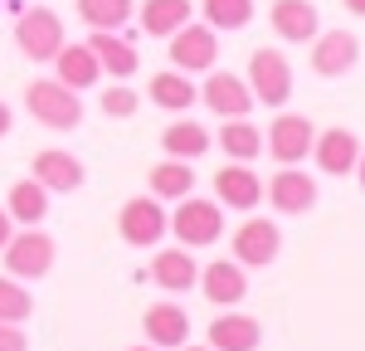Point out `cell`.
Instances as JSON below:
<instances>
[{
    "instance_id": "obj_1",
    "label": "cell",
    "mask_w": 365,
    "mask_h": 351,
    "mask_svg": "<svg viewBox=\"0 0 365 351\" xmlns=\"http://www.w3.org/2000/svg\"><path fill=\"white\" fill-rule=\"evenodd\" d=\"M25 108L29 117L39 122V127H49V132H73L78 122H83V98L73 93V88H63L58 78H34L25 88Z\"/></svg>"
},
{
    "instance_id": "obj_2",
    "label": "cell",
    "mask_w": 365,
    "mask_h": 351,
    "mask_svg": "<svg viewBox=\"0 0 365 351\" xmlns=\"http://www.w3.org/2000/svg\"><path fill=\"white\" fill-rule=\"evenodd\" d=\"M0 254H5V273H10V278H20V283H39V278H49V268H54L58 244L39 230V225H25L20 234L5 239Z\"/></svg>"
},
{
    "instance_id": "obj_3",
    "label": "cell",
    "mask_w": 365,
    "mask_h": 351,
    "mask_svg": "<svg viewBox=\"0 0 365 351\" xmlns=\"http://www.w3.org/2000/svg\"><path fill=\"white\" fill-rule=\"evenodd\" d=\"M166 230L180 239V249H210V244H220V234H225V205L185 195V200L170 210Z\"/></svg>"
},
{
    "instance_id": "obj_4",
    "label": "cell",
    "mask_w": 365,
    "mask_h": 351,
    "mask_svg": "<svg viewBox=\"0 0 365 351\" xmlns=\"http://www.w3.org/2000/svg\"><path fill=\"white\" fill-rule=\"evenodd\" d=\"M15 49L29 58V63H49V58L63 49V20L49 5H29L15 15Z\"/></svg>"
},
{
    "instance_id": "obj_5",
    "label": "cell",
    "mask_w": 365,
    "mask_h": 351,
    "mask_svg": "<svg viewBox=\"0 0 365 351\" xmlns=\"http://www.w3.org/2000/svg\"><path fill=\"white\" fill-rule=\"evenodd\" d=\"M244 83H249L253 103H263V108H287V98H292V63L282 49H253L249 54V73H244Z\"/></svg>"
},
{
    "instance_id": "obj_6",
    "label": "cell",
    "mask_w": 365,
    "mask_h": 351,
    "mask_svg": "<svg viewBox=\"0 0 365 351\" xmlns=\"http://www.w3.org/2000/svg\"><path fill=\"white\" fill-rule=\"evenodd\" d=\"M166 225H170V210L156 195H132L122 205V215H117V234L132 249H156L166 239Z\"/></svg>"
},
{
    "instance_id": "obj_7",
    "label": "cell",
    "mask_w": 365,
    "mask_h": 351,
    "mask_svg": "<svg viewBox=\"0 0 365 351\" xmlns=\"http://www.w3.org/2000/svg\"><path fill=\"white\" fill-rule=\"evenodd\" d=\"M312 137H317V127H312L302 113H282L273 117V127L263 132V146H268V156L278 161V166H302L312 156Z\"/></svg>"
},
{
    "instance_id": "obj_8",
    "label": "cell",
    "mask_w": 365,
    "mask_h": 351,
    "mask_svg": "<svg viewBox=\"0 0 365 351\" xmlns=\"http://www.w3.org/2000/svg\"><path fill=\"white\" fill-rule=\"evenodd\" d=\"M170 68H180V73H210L215 68V58H220V29L210 25H180L170 34Z\"/></svg>"
},
{
    "instance_id": "obj_9",
    "label": "cell",
    "mask_w": 365,
    "mask_h": 351,
    "mask_svg": "<svg viewBox=\"0 0 365 351\" xmlns=\"http://www.w3.org/2000/svg\"><path fill=\"white\" fill-rule=\"evenodd\" d=\"M229 249H234V259L244 263V268H268V263L282 254V230L273 225V220L253 215V220H244V225L234 230Z\"/></svg>"
},
{
    "instance_id": "obj_10",
    "label": "cell",
    "mask_w": 365,
    "mask_h": 351,
    "mask_svg": "<svg viewBox=\"0 0 365 351\" xmlns=\"http://www.w3.org/2000/svg\"><path fill=\"white\" fill-rule=\"evenodd\" d=\"M356 63H361V39L351 29H317V39H312V73L346 78Z\"/></svg>"
},
{
    "instance_id": "obj_11",
    "label": "cell",
    "mask_w": 365,
    "mask_h": 351,
    "mask_svg": "<svg viewBox=\"0 0 365 351\" xmlns=\"http://www.w3.org/2000/svg\"><path fill=\"white\" fill-rule=\"evenodd\" d=\"M200 103L220 117V122H225V117H249L253 113L249 83H244L239 73H229V68H210V73H205V83H200Z\"/></svg>"
},
{
    "instance_id": "obj_12",
    "label": "cell",
    "mask_w": 365,
    "mask_h": 351,
    "mask_svg": "<svg viewBox=\"0 0 365 351\" xmlns=\"http://www.w3.org/2000/svg\"><path fill=\"white\" fill-rule=\"evenodd\" d=\"M141 332H146V347L156 351H180L190 342V312L180 307V302H151L146 312H141Z\"/></svg>"
},
{
    "instance_id": "obj_13",
    "label": "cell",
    "mask_w": 365,
    "mask_h": 351,
    "mask_svg": "<svg viewBox=\"0 0 365 351\" xmlns=\"http://www.w3.org/2000/svg\"><path fill=\"white\" fill-rule=\"evenodd\" d=\"M195 288L215 302V307H239L244 297H249V273H244V263L239 259H215L200 268Z\"/></svg>"
},
{
    "instance_id": "obj_14",
    "label": "cell",
    "mask_w": 365,
    "mask_h": 351,
    "mask_svg": "<svg viewBox=\"0 0 365 351\" xmlns=\"http://www.w3.org/2000/svg\"><path fill=\"white\" fill-rule=\"evenodd\" d=\"M29 176H34L49 195H54V190H58V195L83 190V180H88V176H83V161H78L73 151H63V146H44V151L29 161Z\"/></svg>"
},
{
    "instance_id": "obj_15",
    "label": "cell",
    "mask_w": 365,
    "mask_h": 351,
    "mask_svg": "<svg viewBox=\"0 0 365 351\" xmlns=\"http://www.w3.org/2000/svg\"><path fill=\"white\" fill-rule=\"evenodd\" d=\"M312 156H317V171L322 176H351L356 171V156H361V137L351 127H327L312 137Z\"/></svg>"
},
{
    "instance_id": "obj_16",
    "label": "cell",
    "mask_w": 365,
    "mask_h": 351,
    "mask_svg": "<svg viewBox=\"0 0 365 351\" xmlns=\"http://www.w3.org/2000/svg\"><path fill=\"white\" fill-rule=\"evenodd\" d=\"M268 205L278 215H307L317 205V176L297 171V166H278L268 180Z\"/></svg>"
},
{
    "instance_id": "obj_17",
    "label": "cell",
    "mask_w": 365,
    "mask_h": 351,
    "mask_svg": "<svg viewBox=\"0 0 365 351\" xmlns=\"http://www.w3.org/2000/svg\"><path fill=\"white\" fill-rule=\"evenodd\" d=\"M215 200L225 210H258L263 200V176L253 171L249 161H229L225 171L215 176Z\"/></svg>"
},
{
    "instance_id": "obj_18",
    "label": "cell",
    "mask_w": 365,
    "mask_h": 351,
    "mask_svg": "<svg viewBox=\"0 0 365 351\" xmlns=\"http://www.w3.org/2000/svg\"><path fill=\"white\" fill-rule=\"evenodd\" d=\"M268 25H273V34H278L282 44H312L317 29H322V15H317L312 0H273Z\"/></svg>"
},
{
    "instance_id": "obj_19",
    "label": "cell",
    "mask_w": 365,
    "mask_h": 351,
    "mask_svg": "<svg viewBox=\"0 0 365 351\" xmlns=\"http://www.w3.org/2000/svg\"><path fill=\"white\" fill-rule=\"evenodd\" d=\"M263 347V322L249 312H220L210 322V351H258Z\"/></svg>"
},
{
    "instance_id": "obj_20",
    "label": "cell",
    "mask_w": 365,
    "mask_h": 351,
    "mask_svg": "<svg viewBox=\"0 0 365 351\" xmlns=\"http://www.w3.org/2000/svg\"><path fill=\"white\" fill-rule=\"evenodd\" d=\"M88 49L98 54V68H103V73H113V78H132V73L141 68L137 44H132V39H122L117 29H93V34H88Z\"/></svg>"
},
{
    "instance_id": "obj_21",
    "label": "cell",
    "mask_w": 365,
    "mask_h": 351,
    "mask_svg": "<svg viewBox=\"0 0 365 351\" xmlns=\"http://www.w3.org/2000/svg\"><path fill=\"white\" fill-rule=\"evenodd\" d=\"M49 63H54V78H58L63 88H73V93H83V88H93L98 78H103L98 54H93L88 44H68V39H63V49H58Z\"/></svg>"
},
{
    "instance_id": "obj_22",
    "label": "cell",
    "mask_w": 365,
    "mask_h": 351,
    "mask_svg": "<svg viewBox=\"0 0 365 351\" xmlns=\"http://www.w3.org/2000/svg\"><path fill=\"white\" fill-rule=\"evenodd\" d=\"M132 15L151 39H170L180 25L195 20V5L190 0H141V10H132Z\"/></svg>"
},
{
    "instance_id": "obj_23",
    "label": "cell",
    "mask_w": 365,
    "mask_h": 351,
    "mask_svg": "<svg viewBox=\"0 0 365 351\" xmlns=\"http://www.w3.org/2000/svg\"><path fill=\"white\" fill-rule=\"evenodd\" d=\"M195 278H200V263H195V254H185L180 244H175V249H161V254L151 259V283L161 292H190Z\"/></svg>"
},
{
    "instance_id": "obj_24",
    "label": "cell",
    "mask_w": 365,
    "mask_h": 351,
    "mask_svg": "<svg viewBox=\"0 0 365 351\" xmlns=\"http://www.w3.org/2000/svg\"><path fill=\"white\" fill-rule=\"evenodd\" d=\"M146 98H151L156 108H166V113H185L190 103H200V88L190 83V73H180V68H166V73H151V83H146Z\"/></svg>"
},
{
    "instance_id": "obj_25",
    "label": "cell",
    "mask_w": 365,
    "mask_h": 351,
    "mask_svg": "<svg viewBox=\"0 0 365 351\" xmlns=\"http://www.w3.org/2000/svg\"><path fill=\"white\" fill-rule=\"evenodd\" d=\"M146 185H151L156 200H185V195L195 190V171H190V161L166 156V161H156V166L146 171Z\"/></svg>"
},
{
    "instance_id": "obj_26",
    "label": "cell",
    "mask_w": 365,
    "mask_h": 351,
    "mask_svg": "<svg viewBox=\"0 0 365 351\" xmlns=\"http://www.w3.org/2000/svg\"><path fill=\"white\" fill-rule=\"evenodd\" d=\"M5 210H10L15 225H44V220H49V190H44L34 176H29V180H15L10 195H5Z\"/></svg>"
},
{
    "instance_id": "obj_27",
    "label": "cell",
    "mask_w": 365,
    "mask_h": 351,
    "mask_svg": "<svg viewBox=\"0 0 365 351\" xmlns=\"http://www.w3.org/2000/svg\"><path fill=\"white\" fill-rule=\"evenodd\" d=\"M161 146H166V156H180V161H195V156H205L210 146H215V137L200 127V122H190V117H175L166 132H161Z\"/></svg>"
},
{
    "instance_id": "obj_28",
    "label": "cell",
    "mask_w": 365,
    "mask_h": 351,
    "mask_svg": "<svg viewBox=\"0 0 365 351\" xmlns=\"http://www.w3.org/2000/svg\"><path fill=\"white\" fill-rule=\"evenodd\" d=\"M215 142L225 146L229 161H253V156L263 151V132L253 127L249 117H225V132H220Z\"/></svg>"
},
{
    "instance_id": "obj_29",
    "label": "cell",
    "mask_w": 365,
    "mask_h": 351,
    "mask_svg": "<svg viewBox=\"0 0 365 351\" xmlns=\"http://www.w3.org/2000/svg\"><path fill=\"white\" fill-rule=\"evenodd\" d=\"M73 5L88 29H122L137 10V0H73Z\"/></svg>"
},
{
    "instance_id": "obj_30",
    "label": "cell",
    "mask_w": 365,
    "mask_h": 351,
    "mask_svg": "<svg viewBox=\"0 0 365 351\" xmlns=\"http://www.w3.org/2000/svg\"><path fill=\"white\" fill-rule=\"evenodd\" d=\"M200 15H205V25L210 29H244L253 20V0H200Z\"/></svg>"
},
{
    "instance_id": "obj_31",
    "label": "cell",
    "mask_w": 365,
    "mask_h": 351,
    "mask_svg": "<svg viewBox=\"0 0 365 351\" xmlns=\"http://www.w3.org/2000/svg\"><path fill=\"white\" fill-rule=\"evenodd\" d=\"M29 317H34V292H29L20 278L5 273V278H0V322H20V327H25Z\"/></svg>"
},
{
    "instance_id": "obj_32",
    "label": "cell",
    "mask_w": 365,
    "mask_h": 351,
    "mask_svg": "<svg viewBox=\"0 0 365 351\" xmlns=\"http://www.w3.org/2000/svg\"><path fill=\"white\" fill-rule=\"evenodd\" d=\"M137 108H141V98L127 83H117V88H108V93H103V113H108V117H132Z\"/></svg>"
},
{
    "instance_id": "obj_33",
    "label": "cell",
    "mask_w": 365,
    "mask_h": 351,
    "mask_svg": "<svg viewBox=\"0 0 365 351\" xmlns=\"http://www.w3.org/2000/svg\"><path fill=\"white\" fill-rule=\"evenodd\" d=\"M0 351H29V337L20 332V322H0Z\"/></svg>"
},
{
    "instance_id": "obj_34",
    "label": "cell",
    "mask_w": 365,
    "mask_h": 351,
    "mask_svg": "<svg viewBox=\"0 0 365 351\" xmlns=\"http://www.w3.org/2000/svg\"><path fill=\"white\" fill-rule=\"evenodd\" d=\"M10 234H15V220H10V210L0 205V249H5V239H10Z\"/></svg>"
},
{
    "instance_id": "obj_35",
    "label": "cell",
    "mask_w": 365,
    "mask_h": 351,
    "mask_svg": "<svg viewBox=\"0 0 365 351\" xmlns=\"http://www.w3.org/2000/svg\"><path fill=\"white\" fill-rule=\"evenodd\" d=\"M10 127H15V113H10V103L0 98V137H10Z\"/></svg>"
},
{
    "instance_id": "obj_36",
    "label": "cell",
    "mask_w": 365,
    "mask_h": 351,
    "mask_svg": "<svg viewBox=\"0 0 365 351\" xmlns=\"http://www.w3.org/2000/svg\"><path fill=\"white\" fill-rule=\"evenodd\" d=\"M351 176L361 180V190H365V146H361V156H356V171H351Z\"/></svg>"
},
{
    "instance_id": "obj_37",
    "label": "cell",
    "mask_w": 365,
    "mask_h": 351,
    "mask_svg": "<svg viewBox=\"0 0 365 351\" xmlns=\"http://www.w3.org/2000/svg\"><path fill=\"white\" fill-rule=\"evenodd\" d=\"M346 10H351V15H365V0H346Z\"/></svg>"
},
{
    "instance_id": "obj_38",
    "label": "cell",
    "mask_w": 365,
    "mask_h": 351,
    "mask_svg": "<svg viewBox=\"0 0 365 351\" xmlns=\"http://www.w3.org/2000/svg\"><path fill=\"white\" fill-rule=\"evenodd\" d=\"M180 351H210V347H190V342H185V347H180Z\"/></svg>"
},
{
    "instance_id": "obj_39",
    "label": "cell",
    "mask_w": 365,
    "mask_h": 351,
    "mask_svg": "<svg viewBox=\"0 0 365 351\" xmlns=\"http://www.w3.org/2000/svg\"><path fill=\"white\" fill-rule=\"evenodd\" d=\"M132 351H156V347H132Z\"/></svg>"
}]
</instances>
